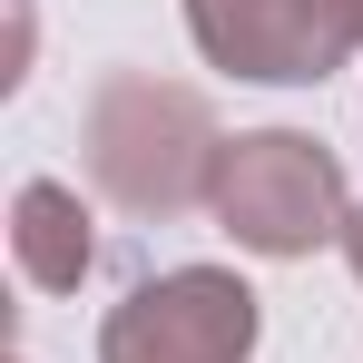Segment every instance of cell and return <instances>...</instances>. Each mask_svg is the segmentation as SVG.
Instances as JSON below:
<instances>
[{
    "instance_id": "obj_1",
    "label": "cell",
    "mask_w": 363,
    "mask_h": 363,
    "mask_svg": "<svg viewBox=\"0 0 363 363\" xmlns=\"http://www.w3.org/2000/svg\"><path fill=\"white\" fill-rule=\"evenodd\" d=\"M216 157H226V138H216L196 89L147 79V69L99 79V99H89V177L108 186L128 216H186V206H206L216 196Z\"/></svg>"
},
{
    "instance_id": "obj_2",
    "label": "cell",
    "mask_w": 363,
    "mask_h": 363,
    "mask_svg": "<svg viewBox=\"0 0 363 363\" xmlns=\"http://www.w3.org/2000/svg\"><path fill=\"white\" fill-rule=\"evenodd\" d=\"M216 226L255 255H314L324 236L354 226L344 206V167L304 138V128H255V138H226L216 157Z\"/></svg>"
},
{
    "instance_id": "obj_3",
    "label": "cell",
    "mask_w": 363,
    "mask_h": 363,
    "mask_svg": "<svg viewBox=\"0 0 363 363\" xmlns=\"http://www.w3.org/2000/svg\"><path fill=\"white\" fill-rule=\"evenodd\" d=\"M245 354H255V295L226 265L147 275L99 324V363H245Z\"/></svg>"
},
{
    "instance_id": "obj_4",
    "label": "cell",
    "mask_w": 363,
    "mask_h": 363,
    "mask_svg": "<svg viewBox=\"0 0 363 363\" xmlns=\"http://www.w3.org/2000/svg\"><path fill=\"white\" fill-rule=\"evenodd\" d=\"M186 30L216 69L304 89V79H334L354 60L363 0H186Z\"/></svg>"
},
{
    "instance_id": "obj_5",
    "label": "cell",
    "mask_w": 363,
    "mask_h": 363,
    "mask_svg": "<svg viewBox=\"0 0 363 363\" xmlns=\"http://www.w3.org/2000/svg\"><path fill=\"white\" fill-rule=\"evenodd\" d=\"M10 255H20V275L40 285V295H69L89 265H99V236H89V206L69 196L60 177H30L10 196Z\"/></svg>"
},
{
    "instance_id": "obj_6",
    "label": "cell",
    "mask_w": 363,
    "mask_h": 363,
    "mask_svg": "<svg viewBox=\"0 0 363 363\" xmlns=\"http://www.w3.org/2000/svg\"><path fill=\"white\" fill-rule=\"evenodd\" d=\"M344 255H354V275H363V206H354V226H344Z\"/></svg>"
}]
</instances>
